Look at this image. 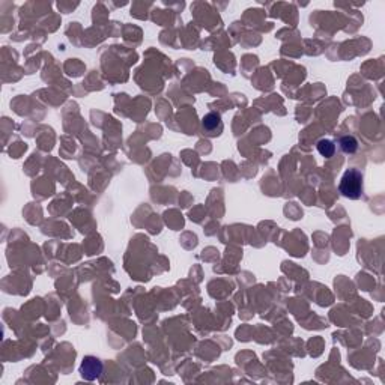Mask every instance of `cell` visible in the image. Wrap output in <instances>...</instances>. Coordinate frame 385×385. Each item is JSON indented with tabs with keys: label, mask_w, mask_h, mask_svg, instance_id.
Listing matches in <instances>:
<instances>
[{
	"label": "cell",
	"mask_w": 385,
	"mask_h": 385,
	"mask_svg": "<svg viewBox=\"0 0 385 385\" xmlns=\"http://www.w3.org/2000/svg\"><path fill=\"white\" fill-rule=\"evenodd\" d=\"M317 152L322 155V157H325V158H331L336 152V145H334V141L330 140V138H322L317 141Z\"/></svg>",
	"instance_id": "obj_4"
},
{
	"label": "cell",
	"mask_w": 385,
	"mask_h": 385,
	"mask_svg": "<svg viewBox=\"0 0 385 385\" xmlns=\"http://www.w3.org/2000/svg\"><path fill=\"white\" fill-rule=\"evenodd\" d=\"M101 372H103V364L101 361L95 357H85L82 367H80V373H82L83 378H86L88 381H93L96 379Z\"/></svg>",
	"instance_id": "obj_2"
},
{
	"label": "cell",
	"mask_w": 385,
	"mask_h": 385,
	"mask_svg": "<svg viewBox=\"0 0 385 385\" xmlns=\"http://www.w3.org/2000/svg\"><path fill=\"white\" fill-rule=\"evenodd\" d=\"M202 125L206 131H209V134H212V131L218 128H221V116L218 113H208L204 119H202Z\"/></svg>",
	"instance_id": "obj_3"
},
{
	"label": "cell",
	"mask_w": 385,
	"mask_h": 385,
	"mask_svg": "<svg viewBox=\"0 0 385 385\" xmlns=\"http://www.w3.org/2000/svg\"><path fill=\"white\" fill-rule=\"evenodd\" d=\"M339 190L348 199H360L362 194V175L357 169L346 170L340 179Z\"/></svg>",
	"instance_id": "obj_1"
},
{
	"label": "cell",
	"mask_w": 385,
	"mask_h": 385,
	"mask_svg": "<svg viewBox=\"0 0 385 385\" xmlns=\"http://www.w3.org/2000/svg\"><path fill=\"white\" fill-rule=\"evenodd\" d=\"M339 145L344 154H355L358 149V140L354 136H344L340 138Z\"/></svg>",
	"instance_id": "obj_5"
}]
</instances>
